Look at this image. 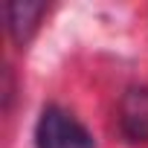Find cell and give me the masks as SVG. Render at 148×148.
<instances>
[{
	"instance_id": "1",
	"label": "cell",
	"mask_w": 148,
	"mask_h": 148,
	"mask_svg": "<svg viewBox=\"0 0 148 148\" xmlns=\"http://www.w3.org/2000/svg\"><path fill=\"white\" fill-rule=\"evenodd\" d=\"M35 145L38 148H96L90 131L55 105L44 108L35 128Z\"/></svg>"
},
{
	"instance_id": "2",
	"label": "cell",
	"mask_w": 148,
	"mask_h": 148,
	"mask_svg": "<svg viewBox=\"0 0 148 148\" xmlns=\"http://www.w3.org/2000/svg\"><path fill=\"white\" fill-rule=\"evenodd\" d=\"M119 125L131 142H148V90H131L122 99Z\"/></svg>"
},
{
	"instance_id": "3",
	"label": "cell",
	"mask_w": 148,
	"mask_h": 148,
	"mask_svg": "<svg viewBox=\"0 0 148 148\" xmlns=\"http://www.w3.org/2000/svg\"><path fill=\"white\" fill-rule=\"evenodd\" d=\"M47 12L44 3H38V0H12V3L6 6V21H9V35L18 47H23L35 29H38V21L41 15Z\"/></svg>"
}]
</instances>
